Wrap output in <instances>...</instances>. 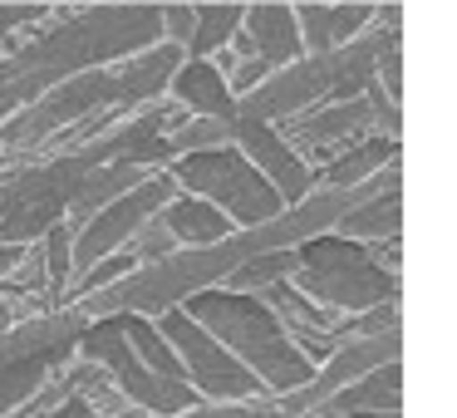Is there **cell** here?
Returning a JSON list of instances; mask_svg holds the SVG:
<instances>
[{"label": "cell", "mask_w": 457, "mask_h": 418, "mask_svg": "<svg viewBox=\"0 0 457 418\" xmlns=\"http://www.w3.org/2000/svg\"><path fill=\"white\" fill-rule=\"evenodd\" d=\"M349 408H398V359L364 369V379H349L339 398L325 404V414H349Z\"/></svg>", "instance_id": "8fae6325"}, {"label": "cell", "mask_w": 457, "mask_h": 418, "mask_svg": "<svg viewBox=\"0 0 457 418\" xmlns=\"http://www.w3.org/2000/svg\"><path fill=\"white\" fill-rule=\"evenodd\" d=\"M237 25H241V5H207V11H197L192 35L182 45H187L192 60H207V54H217L237 35Z\"/></svg>", "instance_id": "5bb4252c"}, {"label": "cell", "mask_w": 457, "mask_h": 418, "mask_svg": "<svg viewBox=\"0 0 457 418\" xmlns=\"http://www.w3.org/2000/svg\"><path fill=\"white\" fill-rule=\"evenodd\" d=\"M119 325H123V339L133 345V355H138L143 364L153 369V374H158V379H172V384H187V369H182L178 349L168 345V335H162V330H153L148 320H138V315H123Z\"/></svg>", "instance_id": "7c38bea8"}, {"label": "cell", "mask_w": 457, "mask_h": 418, "mask_svg": "<svg viewBox=\"0 0 457 418\" xmlns=\"http://www.w3.org/2000/svg\"><path fill=\"white\" fill-rule=\"evenodd\" d=\"M325 15H329V35H335V45H345L349 35L369 21V5H325Z\"/></svg>", "instance_id": "ac0fdd59"}, {"label": "cell", "mask_w": 457, "mask_h": 418, "mask_svg": "<svg viewBox=\"0 0 457 418\" xmlns=\"http://www.w3.org/2000/svg\"><path fill=\"white\" fill-rule=\"evenodd\" d=\"M325 418H345V414H325Z\"/></svg>", "instance_id": "603a6c76"}, {"label": "cell", "mask_w": 457, "mask_h": 418, "mask_svg": "<svg viewBox=\"0 0 457 418\" xmlns=\"http://www.w3.org/2000/svg\"><path fill=\"white\" fill-rule=\"evenodd\" d=\"M162 227H168L178 241H187V247H217V241H227L231 217L217 212L212 202H202V197H178L168 212H162Z\"/></svg>", "instance_id": "30bf717a"}, {"label": "cell", "mask_w": 457, "mask_h": 418, "mask_svg": "<svg viewBox=\"0 0 457 418\" xmlns=\"http://www.w3.org/2000/svg\"><path fill=\"white\" fill-rule=\"evenodd\" d=\"M192 21H197V11H168V25H172V45H182L192 35Z\"/></svg>", "instance_id": "d6986e66"}, {"label": "cell", "mask_w": 457, "mask_h": 418, "mask_svg": "<svg viewBox=\"0 0 457 418\" xmlns=\"http://www.w3.org/2000/svg\"><path fill=\"white\" fill-rule=\"evenodd\" d=\"M227 138H231V148L246 153L251 168H256L261 178L280 192V202H300V197H305L310 168L295 158V148H290V143L280 138L266 119H246V113H237V119H227Z\"/></svg>", "instance_id": "52a82bcc"}, {"label": "cell", "mask_w": 457, "mask_h": 418, "mask_svg": "<svg viewBox=\"0 0 457 418\" xmlns=\"http://www.w3.org/2000/svg\"><path fill=\"white\" fill-rule=\"evenodd\" d=\"M172 89L202 119H237V94L212 60H187L182 70H172Z\"/></svg>", "instance_id": "9c48e42d"}, {"label": "cell", "mask_w": 457, "mask_h": 418, "mask_svg": "<svg viewBox=\"0 0 457 418\" xmlns=\"http://www.w3.org/2000/svg\"><path fill=\"white\" fill-rule=\"evenodd\" d=\"M162 335H168V345L182 349V359H187L182 369L192 374V384H197L202 394H212V398H251V394H261L256 374H251L241 359H231L207 330L192 325L187 310H168V315H162Z\"/></svg>", "instance_id": "5b68a950"}, {"label": "cell", "mask_w": 457, "mask_h": 418, "mask_svg": "<svg viewBox=\"0 0 457 418\" xmlns=\"http://www.w3.org/2000/svg\"><path fill=\"white\" fill-rule=\"evenodd\" d=\"M79 349H84L89 359H99V364H109L113 374H119V384L129 389V394L138 398L143 408H153V414H182V408L197 404V389H192V384L158 379L138 355H133V345L123 339V325H119V320H99L94 330H84Z\"/></svg>", "instance_id": "277c9868"}, {"label": "cell", "mask_w": 457, "mask_h": 418, "mask_svg": "<svg viewBox=\"0 0 457 418\" xmlns=\"http://www.w3.org/2000/svg\"><path fill=\"white\" fill-rule=\"evenodd\" d=\"M339 227H345V237H359V241L398 237V188L378 192L374 202H359V212H345Z\"/></svg>", "instance_id": "4fadbf2b"}, {"label": "cell", "mask_w": 457, "mask_h": 418, "mask_svg": "<svg viewBox=\"0 0 457 418\" xmlns=\"http://www.w3.org/2000/svg\"><path fill=\"white\" fill-rule=\"evenodd\" d=\"M300 266V296L335 310H369L394 300V271L378 266L359 241L349 237H310L295 251Z\"/></svg>", "instance_id": "7a4b0ae2"}, {"label": "cell", "mask_w": 457, "mask_h": 418, "mask_svg": "<svg viewBox=\"0 0 457 418\" xmlns=\"http://www.w3.org/2000/svg\"><path fill=\"white\" fill-rule=\"evenodd\" d=\"M187 315H202L270 389H300L310 379V359L286 339L276 310L246 290H207L187 300Z\"/></svg>", "instance_id": "6da1fadb"}, {"label": "cell", "mask_w": 457, "mask_h": 418, "mask_svg": "<svg viewBox=\"0 0 457 418\" xmlns=\"http://www.w3.org/2000/svg\"><path fill=\"white\" fill-rule=\"evenodd\" d=\"M45 418H94V408H89V398H70L64 408H54V414H45Z\"/></svg>", "instance_id": "ffe728a7"}, {"label": "cell", "mask_w": 457, "mask_h": 418, "mask_svg": "<svg viewBox=\"0 0 457 418\" xmlns=\"http://www.w3.org/2000/svg\"><path fill=\"white\" fill-rule=\"evenodd\" d=\"M168 178L172 182H187L192 192H202V197H212V202H221L227 217L241 222V227H261V222L280 217V207H286L280 192L270 188V182L246 163V153L231 148V143L187 153Z\"/></svg>", "instance_id": "3957f363"}, {"label": "cell", "mask_w": 457, "mask_h": 418, "mask_svg": "<svg viewBox=\"0 0 457 418\" xmlns=\"http://www.w3.org/2000/svg\"><path fill=\"white\" fill-rule=\"evenodd\" d=\"M15 261H21V247H15V241H11V247H0V271H11Z\"/></svg>", "instance_id": "7402d4cb"}, {"label": "cell", "mask_w": 457, "mask_h": 418, "mask_svg": "<svg viewBox=\"0 0 457 418\" xmlns=\"http://www.w3.org/2000/svg\"><path fill=\"white\" fill-rule=\"evenodd\" d=\"M168 192H172V178L162 172V178L143 182V188L123 192V197H113V202H104V207L94 212V222L84 227V237L74 241V261H79V266H94V261H104L119 241L138 237V227L158 212V202H168Z\"/></svg>", "instance_id": "8992f818"}, {"label": "cell", "mask_w": 457, "mask_h": 418, "mask_svg": "<svg viewBox=\"0 0 457 418\" xmlns=\"http://www.w3.org/2000/svg\"><path fill=\"white\" fill-rule=\"evenodd\" d=\"M45 261H50V280H70V266H74L70 227H60V222L50 227V237H45Z\"/></svg>", "instance_id": "e0dca14e"}, {"label": "cell", "mask_w": 457, "mask_h": 418, "mask_svg": "<svg viewBox=\"0 0 457 418\" xmlns=\"http://www.w3.org/2000/svg\"><path fill=\"white\" fill-rule=\"evenodd\" d=\"M388 158H394V138H388V133H384V138H364L359 148H349L345 158L325 172V178L329 182H354V178H369V172H374L378 163H388Z\"/></svg>", "instance_id": "9a60e30c"}, {"label": "cell", "mask_w": 457, "mask_h": 418, "mask_svg": "<svg viewBox=\"0 0 457 418\" xmlns=\"http://www.w3.org/2000/svg\"><path fill=\"white\" fill-rule=\"evenodd\" d=\"M345 418H398L394 408H349Z\"/></svg>", "instance_id": "44dd1931"}, {"label": "cell", "mask_w": 457, "mask_h": 418, "mask_svg": "<svg viewBox=\"0 0 457 418\" xmlns=\"http://www.w3.org/2000/svg\"><path fill=\"white\" fill-rule=\"evenodd\" d=\"M241 35H246L251 50H256L261 60L270 64V70L305 54V45H300V25H295V11H286V5H251V11L241 15Z\"/></svg>", "instance_id": "ba28073f"}, {"label": "cell", "mask_w": 457, "mask_h": 418, "mask_svg": "<svg viewBox=\"0 0 457 418\" xmlns=\"http://www.w3.org/2000/svg\"><path fill=\"white\" fill-rule=\"evenodd\" d=\"M290 266H295V251H266V256H256V261H241L227 280H231V290H256V286L280 280Z\"/></svg>", "instance_id": "2e32d148"}]
</instances>
